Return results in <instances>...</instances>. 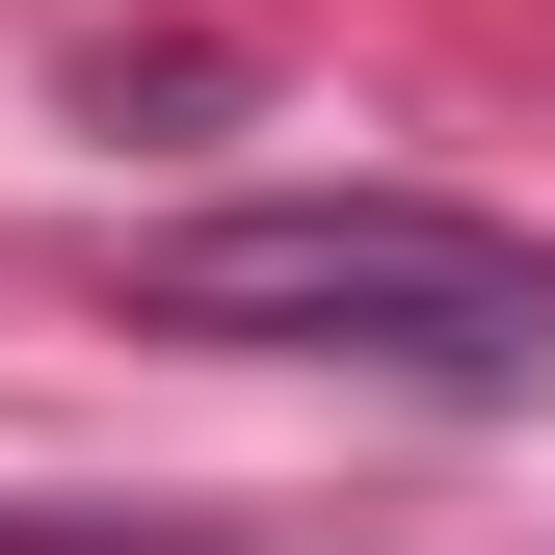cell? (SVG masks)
Instances as JSON below:
<instances>
[{
    "instance_id": "1",
    "label": "cell",
    "mask_w": 555,
    "mask_h": 555,
    "mask_svg": "<svg viewBox=\"0 0 555 555\" xmlns=\"http://www.w3.org/2000/svg\"><path fill=\"white\" fill-rule=\"evenodd\" d=\"M132 318L264 344V371H397V397H555V264L397 185H264V212L132 238Z\"/></svg>"
}]
</instances>
